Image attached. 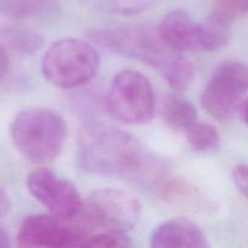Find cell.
I'll use <instances>...</instances> for the list:
<instances>
[{
  "mask_svg": "<svg viewBox=\"0 0 248 248\" xmlns=\"http://www.w3.org/2000/svg\"><path fill=\"white\" fill-rule=\"evenodd\" d=\"M78 162L87 173L120 178L138 186L159 182L164 170L161 162L132 135L102 123L80 128Z\"/></svg>",
  "mask_w": 248,
  "mask_h": 248,
  "instance_id": "6da1fadb",
  "label": "cell"
},
{
  "mask_svg": "<svg viewBox=\"0 0 248 248\" xmlns=\"http://www.w3.org/2000/svg\"><path fill=\"white\" fill-rule=\"evenodd\" d=\"M90 38L125 57L138 60L154 67L177 92H183L194 79V67L188 57L167 45L159 31L142 27L98 29Z\"/></svg>",
  "mask_w": 248,
  "mask_h": 248,
  "instance_id": "7a4b0ae2",
  "label": "cell"
},
{
  "mask_svg": "<svg viewBox=\"0 0 248 248\" xmlns=\"http://www.w3.org/2000/svg\"><path fill=\"white\" fill-rule=\"evenodd\" d=\"M15 147L34 164L55 160L67 138V125L62 116L45 108L21 111L11 125Z\"/></svg>",
  "mask_w": 248,
  "mask_h": 248,
  "instance_id": "3957f363",
  "label": "cell"
},
{
  "mask_svg": "<svg viewBox=\"0 0 248 248\" xmlns=\"http://www.w3.org/2000/svg\"><path fill=\"white\" fill-rule=\"evenodd\" d=\"M101 60L89 41L64 38L53 43L41 61L43 74L47 81L62 89H73L96 77Z\"/></svg>",
  "mask_w": 248,
  "mask_h": 248,
  "instance_id": "277c9868",
  "label": "cell"
},
{
  "mask_svg": "<svg viewBox=\"0 0 248 248\" xmlns=\"http://www.w3.org/2000/svg\"><path fill=\"white\" fill-rule=\"evenodd\" d=\"M109 115L127 125H143L152 120L155 96L149 80L138 70L125 69L116 74L106 97Z\"/></svg>",
  "mask_w": 248,
  "mask_h": 248,
  "instance_id": "5b68a950",
  "label": "cell"
},
{
  "mask_svg": "<svg viewBox=\"0 0 248 248\" xmlns=\"http://www.w3.org/2000/svg\"><path fill=\"white\" fill-rule=\"evenodd\" d=\"M91 224L84 219L56 216H31L22 223L17 245L24 248L85 247L91 236Z\"/></svg>",
  "mask_w": 248,
  "mask_h": 248,
  "instance_id": "8992f818",
  "label": "cell"
},
{
  "mask_svg": "<svg viewBox=\"0 0 248 248\" xmlns=\"http://www.w3.org/2000/svg\"><path fill=\"white\" fill-rule=\"evenodd\" d=\"M248 92V65L225 62L216 69L201 94V103L217 120H229L239 111Z\"/></svg>",
  "mask_w": 248,
  "mask_h": 248,
  "instance_id": "52a82bcc",
  "label": "cell"
},
{
  "mask_svg": "<svg viewBox=\"0 0 248 248\" xmlns=\"http://www.w3.org/2000/svg\"><path fill=\"white\" fill-rule=\"evenodd\" d=\"M81 211L91 225L102 228L104 232L126 234L137 225L142 206L138 199L127 191L99 189L89 196Z\"/></svg>",
  "mask_w": 248,
  "mask_h": 248,
  "instance_id": "ba28073f",
  "label": "cell"
},
{
  "mask_svg": "<svg viewBox=\"0 0 248 248\" xmlns=\"http://www.w3.org/2000/svg\"><path fill=\"white\" fill-rule=\"evenodd\" d=\"M29 193L50 212L60 218H75L82 210L77 186L46 169L33 171L27 177Z\"/></svg>",
  "mask_w": 248,
  "mask_h": 248,
  "instance_id": "9c48e42d",
  "label": "cell"
},
{
  "mask_svg": "<svg viewBox=\"0 0 248 248\" xmlns=\"http://www.w3.org/2000/svg\"><path fill=\"white\" fill-rule=\"evenodd\" d=\"M162 40L179 52L201 51L200 23L184 10H173L162 19L159 28Z\"/></svg>",
  "mask_w": 248,
  "mask_h": 248,
  "instance_id": "30bf717a",
  "label": "cell"
},
{
  "mask_svg": "<svg viewBox=\"0 0 248 248\" xmlns=\"http://www.w3.org/2000/svg\"><path fill=\"white\" fill-rule=\"evenodd\" d=\"M154 248H206L208 242L195 223L177 218L164 223L154 230L150 240Z\"/></svg>",
  "mask_w": 248,
  "mask_h": 248,
  "instance_id": "8fae6325",
  "label": "cell"
},
{
  "mask_svg": "<svg viewBox=\"0 0 248 248\" xmlns=\"http://www.w3.org/2000/svg\"><path fill=\"white\" fill-rule=\"evenodd\" d=\"M160 198L171 205L189 211L205 210L206 199L194 184L183 178H172L159 186Z\"/></svg>",
  "mask_w": 248,
  "mask_h": 248,
  "instance_id": "7c38bea8",
  "label": "cell"
},
{
  "mask_svg": "<svg viewBox=\"0 0 248 248\" xmlns=\"http://www.w3.org/2000/svg\"><path fill=\"white\" fill-rule=\"evenodd\" d=\"M57 9L56 0H0V14L15 21L44 18Z\"/></svg>",
  "mask_w": 248,
  "mask_h": 248,
  "instance_id": "4fadbf2b",
  "label": "cell"
},
{
  "mask_svg": "<svg viewBox=\"0 0 248 248\" xmlns=\"http://www.w3.org/2000/svg\"><path fill=\"white\" fill-rule=\"evenodd\" d=\"M232 21L213 12L210 18L200 23L201 51H217L229 43Z\"/></svg>",
  "mask_w": 248,
  "mask_h": 248,
  "instance_id": "5bb4252c",
  "label": "cell"
},
{
  "mask_svg": "<svg viewBox=\"0 0 248 248\" xmlns=\"http://www.w3.org/2000/svg\"><path fill=\"white\" fill-rule=\"evenodd\" d=\"M162 115L165 121L176 130L186 131L198 121V110L195 106L178 94L167 97L164 103Z\"/></svg>",
  "mask_w": 248,
  "mask_h": 248,
  "instance_id": "9a60e30c",
  "label": "cell"
},
{
  "mask_svg": "<svg viewBox=\"0 0 248 248\" xmlns=\"http://www.w3.org/2000/svg\"><path fill=\"white\" fill-rule=\"evenodd\" d=\"M186 132L189 144L196 152L210 153L219 148L220 137L215 126L196 121Z\"/></svg>",
  "mask_w": 248,
  "mask_h": 248,
  "instance_id": "2e32d148",
  "label": "cell"
},
{
  "mask_svg": "<svg viewBox=\"0 0 248 248\" xmlns=\"http://www.w3.org/2000/svg\"><path fill=\"white\" fill-rule=\"evenodd\" d=\"M9 39L11 45L16 50L23 51L27 53H33L43 46V39L35 33L29 31L17 29L9 33Z\"/></svg>",
  "mask_w": 248,
  "mask_h": 248,
  "instance_id": "e0dca14e",
  "label": "cell"
},
{
  "mask_svg": "<svg viewBox=\"0 0 248 248\" xmlns=\"http://www.w3.org/2000/svg\"><path fill=\"white\" fill-rule=\"evenodd\" d=\"M130 245L127 236L123 232H103L91 235L85 247H128Z\"/></svg>",
  "mask_w": 248,
  "mask_h": 248,
  "instance_id": "ac0fdd59",
  "label": "cell"
},
{
  "mask_svg": "<svg viewBox=\"0 0 248 248\" xmlns=\"http://www.w3.org/2000/svg\"><path fill=\"white\" fill-rule=\"evenodd\" d=\"M94 4L121 14H133L144 9L153 0H93Z\"/></svg>",
  "mask_w": 248,
  "mask_h": 248,
  "instance_id": "d6986e66",
  "label": "cell"
},
{
  "mask_svg": "<svg viewBox=\"0 0 248 248\" xmlns=\"http://www.w3.org/2000/svg\"><path fill=\"white\" fill-rule=\"evenodd\" d=\"M213 12L232 22L248 14V0H217Z\"/></svg>",
  "mask_w": 248,
  "mask_h": 248,
  "instance_id": "ffe728a7",
  "label": "cell"
},
{
  "mask_svg": "<svg viewBox=\"0 0 248 248\" xmlns=\"http://www.w3.org/2000/svg\"><path fill=\"white\" fill-rule=\"evenodd\" d=\"M232 179L241 194L248 199V165H239L232 171Z\"/></svg>",
  "mask_w": 248,
  "mask_h": 248,
  "instance_id": "44dd1931",
  "label": "cell"
},
{
  "mask_svg": "<svg viewBox=\"0 0 248 248\" xmlns=\"http://www.w3.org/2000/svg\"><path fill=\"white\" fill-rule=\"evenodd\" d=\"M7 70H9V56L5 48L0 45V80L6 75Z\"/></svg>",
  "mask_w": 248,
  "mask_h": 248,
  "instance_id": "7402d4cb",
  "label": "cell"
},
{
  "mask_svg": "<svg viewBox=\"0 0 248 248\" xmlns=\"http://www.w3.org/2000/svg\"><path fill=\"white\" fill-rule=\"evenodd\" d=\"M9 208H10L9 196L6 195V193H5L2 189H0V219L6 215Z\"/></svg>",
  "mask_w": 248,
  "mask_h": 248,
  "instance_id": "603a6c76",
  "label": "cell"
},
{
  "mask_svg": "<svg viewBox=\"0 0 248 248\" xmlns=\"http://www.w3.org/2000/svg\"><path fill=\"white\" fill-rule=\"evenodd\" d=\"M10 246H11V240H10L9 232L0 225V248H6Z\"/></svg>",
  "mask_w": 248,
  "mask_h": 248,
  "instance_id": "cb8c5ba5",
  "label": "cell"
},
{
  "mask_svg": "<svg viewBox=\"0 0 248 248\" xmlns=\"http://www.w3.org/2000/svg\"><path fill=\"white\" fill-rule=\"evenodd\" d=\"M239 113L240 115H241L242 121L246 124L248 127V98H245L244 101H242L241 106H240L239 108Z\"/></svg>",
  "mask_w": 248,
  "mask_h": 248,
  "instance_id": "d4e9b609",
  "label": "cell"
}]
</instances>
